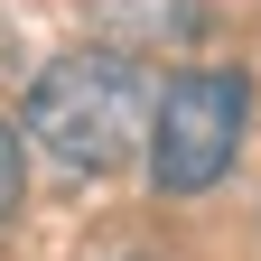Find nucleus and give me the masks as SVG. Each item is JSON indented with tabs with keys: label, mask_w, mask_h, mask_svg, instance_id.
<instances>
[{
	"label": "nucleus",
	"mask_w": 261,
	"mask_h": 261,
	"mask_svg": "<svg viewBox=\"0 0 261 261\" xmlns=\"http://www.w3.org/2000/svg\"><path fill=\"white\" fill-rule=\"evenodd\" d=\"M149 75L121 47H75L28 84V140L75 177H112L130 168V149L149 140Z\"/></svg>",
	"instance_id": "1"
},
{
	"label": "nucleus",
	"mask_w": 261,
	"mask_h": 261,
	"mask_svg": "<svg viewBox=\"0 0 261 261\" xmlns=\"http://www.w3.org/2000/svg\"><path fill=\"white\" fill-rule=\"evenodd\" d=\"M243 130H252V84L233 65H187L149 103V187L159 196H205L233 168Z\"/></svg>",
	"instance_id": "2"
},
{
	"label": "nucleus",
	"mask_w": 261,
	"mask_h": 261,
	"mask_svg": "<svg viewBox=\"0 0 261 261\" xmlns=\"http://www.w3.org/2000/svg\"><path fill=\"white\" fill-rule=\"evenodd\" d=\"M93 28L140 38V47H168V38H196V0H93Z\"/></svg>",
	"instance_id": "3"
},
{
	"label": "nucleus",
	"mask_w": 261,
	"mask_h": 261,
	"mask_svg": "<svg viewBox=\"0 0 261 261\" xmlns=\"http://www.w3.org/2000/svg\"><path fill=\"white\" fill-rule=\"evenodd\" d=\"M19 187H28V149H19V130L0 121V224L19 215Z\"/></svg>",
	"instance_id": "4"
}]
</instances>
